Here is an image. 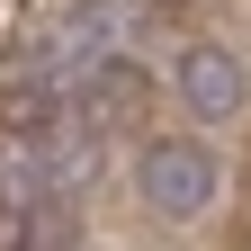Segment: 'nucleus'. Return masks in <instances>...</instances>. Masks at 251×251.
I'll return each mask as SVG.
<instances>
[{
	"label": "nucleus",
	"mask_w": 251,
	"mask_h": 251,
	"mask_svg": "<svg viewBox=\"0 0 251 251\" xmlns=\"http://www.w3.org/2000/svg\"><path fill=\"white\" fill-rule=\"evenodd\" d=\"M179 99L198 108L206 126H225V117H242L251 81H242V63H233L225 45H188V54H179Z\"/></svg>",
	"instance_id": "2"
},
{
	"label": "nucleus",
	"mask_w": 251,
	"mask_h": 251,
	"mask_svg": "<svg viewBox=\"0 0 251 251\" xmlns=\"http://www.w3.org/2000/svg\"><path fill=\"white\" fill-rule=\"evenodd\" d=\"M144 9H188V0H144Z\"/></svg>",
	"instance_id": "3"
},
{
	"label": "nucleus",
	"mask_w": 251,
	"mask_h": 251,
	"mask_svg": "<svg viewBox=\"0 0 251 251\" xmlns=\"http://www.w3.org/2000/svg\"><path fill=\"white\" fill-rule=\"evenodd\" d=\"M135 179H144V206L162 215V225H198L206 198H215V162H206V144H152Z\"/></svg>",
	"instance_id": "1"
}]
</instances>
